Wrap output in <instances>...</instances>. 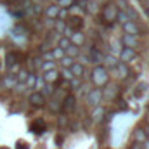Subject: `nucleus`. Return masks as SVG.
<instances>
[{
	"label": "nucleus",
	"mask_w": 149,
	"mask_h": 149,
	"mask_svg": "<svg viewBox=\"0 0 149 149\" xmlns=\"http://www.w3.org/2000/svg\"><path fill=\"white\" fill-rule=\"evenodd\" d=\"M92 81H94V85L97 88L108 85V81H109V70H106L102 64H97L94 68V71H92Z\"/></svg>",
	"instance_id": "1"
},
{
	"label": "nucleus",
	"mask_w": 149,
	"mask_h": 149,
	"mask_svg": "<svg viewBox=\"0 0 149 149\" xmlns=\"http://www.w3.org/2000/svg\"><path fill=\"white\" fill-rule=\"evenodd\" d=\"M118 7H116V2H108L104 7H102V12H101V17H102V21L106 23V24H111L116 21V14H118Z\"/></svg>",
	"instance_id": "2"
},
{
	"label": "nucleus",
	"mask_w": 149,
	"mask_h": 149,
	"mask_svg": "<svg viewBox=\"0 0 149 149\" xmlns=\"http://www.w3.org/2000/svg\"><path fill=\"white\" fill-rule=\"evenodd\" d=\"M87 104L88 106H92V108H95V106H99L101 102H102V90L101 88H92V90H88V94H87Z\"/></svg>",
	"instance_id": "3"
},
{
	"label": "nucleus",
	"mask_w": 149,
	"mask_h": 149,
	"mask_svg": "<svg viewBox=\"0 0 149 149\" xmlns=\"http://www.w3.org/2000/svg\"><path fill=\"white\" fill-rule=\"evenodd\" d=\"M123 31L125 33H128V35H135V37H142V35H146V31H142V28L135 23V21H125L123 24Z\"/></svg>",
	"instance_id": "4"
},
{
	"label": "nucleus",
	"mask_w": 149,
	"mask_h": 149,
	"mask_svg": "<svg viewBox=\"0 0 149 149\" xmlns=\"http://www.w3.org/2000/svg\"><path fill=\"white\" fill-rule=\"evenodd\" d=\"M28 102L33 106V108H42V106H45V102H47V99H45V95L42 94V92H31L30 94V97H28Z\"/></svg>",
	"instance_id": "5"
},
{
	"label": "nucleus",
	"mask_w": 149,
	"mask_h": 149,
	"mask_svg": "<svg viewBox=\"0 0 149 149\" xmlns=\"http://www.w3.org/2000/svg\"><path fill=\"white\" fill-rule=\"evenodd\" d=\"M104 61V54H102V50L99 49V47H92L90 50H88V63H92V64H101Z\"/></svg>",
	"instance_id": "6"
},
{
	"label": "nucleus",
	"mask_w": 149,
	"mask_h": 149,
	"mask_svg": "<svg viewBox=\"0 0 149 149\" xmlns=\"http://www.w3.org/2000/svg\"><path fill=\"white\" fill-rule=\"evenodd\" d=\"M74 108H76V97H74L73 94H68V95L63 99V106H61V111L66 114V113L74 111Z\"/></svg>",
	"instance_id": "7"
},
{
	"label": "nucleus",
	"mask_w": 149,
	"mask_h": 149,
	"mask_svg": "<svg viewBox=\"0 0 149 149\" xmlns=\"http://www.w3.org/2000/svg\"><path fill=\"white\" fill-rule=\"evenodd\" d=\"M47 106H49V109H50L52 113H59V111H61L63 101H61V97L57 95V92H54V94L49 97V101H47Z\"/></svg>",
	"instance_id": "8"
},
{
	"label": "nucleus",
	"mask_w": 149,
	"mask_h": 149,
	"mask_svg": "<svg viewBox=\"0 0 149 149\" xmlns=\"http://www.w3.org/2000/svg\"><path fill=\"white\" fill-rule=\"evenodd\" d=\"M121 43H123L125 47L137 49V47H141V37H135V35H128V33H125V35L121 37Z\"/></svg>",
	"instance_id": "9"
},
{
	"label": "nucleus",
	"mask_w": 149,
	"mask_h": 149,
	"mask_svg": "<svg viewBox=\"0 0 149 149\" xmlns=\"http://www.w3.org/2000/svg\"><path fill=\"white\" fill-rule=\"evenodd\" d=\"M135 57H137L135 49L123 47V49H121V52H120V59H121V63H125V64H128V63H130V61H134Z\"/></svg>",
	"instance_id": "10"
},
{
	"label": "nucleus",
	"mask_w": 149,
	"mask_h": 149,
	"mask_svg": "<svg viewBox=\"0 0 149 149\" xmlns=\"http://www.w3.org/2000/svg\"><path fill=\"white\" fill-rule=\"evenodd\" d=\"M45 83H50V85H56L57 81H61V76L57 70H50V71H45V74L42 76Z\"/></svg>",
	"instance_id": "11"
},
{
	"label": "nucleus",
	"mask_w": 149,
	"mask_h": 149,
	"mask_svg": "<svg viewBox=\"0 0 149 149\" xmlns=\"http://www.w3.org/2000/svg\"><path fill=\"white\" fill-rule=\"evenodd\" d=\"M68 26H70L73 31H81V28H83V19H81V16H71Z\"/></svg>",
	"instance_id": "12"
},
{
	"label": "nucleus",
	"mask_w": 149,
	"mask_h": 149,
	"mask_svg": "<svg viewBox=\"0 0 149 149\" xmlns=\"http://www.w3.org/2000/svg\"><path fill=\"white\" fill-rule=\"evenodd\" d=\"M45 130H47V123H45L42 118H38V120H35V121L31 123V132H33V134L40 135V134H43Z\"/></svg>",
	"instance_id": "13"
},
{
	"label": "nucleus",
	"mask_w": 149,
	"mask_h": 149,
	"mask_svg": "<svg viewBox=\"0 0 149 149\" xmlns=\"http://www.w3.org/2000/svg\"><path fill=\"white\" fill-rule=\"evenodd\" d=\"M70 42L76 45V47H81L83 43H85V35L81 33V31H73L71 33V37H70Z\"/></svg>",
	"instance_id": "14"
},
{
	"label": "nucleus",
	"mask_w": 149,
	"mask_h": 149,
	"mask_svg": "<svg viewBox=\"0 0 149 149\" xmlns=\"http://www.w3.org/2000/svg\"><path fill=\"white\" fill-rule=\"evenodd\" d=\"M114 70H116V74H118V78H121V80H125V78L130 74L128 64H125V63H118V66H116Z\"/></svg>",
	"instance_id": "15"
},
{
	"label": "nucleus",
	"mask_w": 149,
	"mask_h": 149,
	"mask_svg": "<svg viewBox=\"0 0 149 149\" xmlns=\"http://www.w3.org/2000/svg\"><path fill=\"white\" fill-rule=\"evenodd\" d=\"M45 16H47V19H57L59 17V5H56V3L49 5L45 9Z\"/></svg>",
	"instance_id": "16"
},
{
	"label": "nucleus",
	"mask_w": 149,
	"mask_h": 149,
	"mask_svg": "<svg viewBox=\"0 0 149 149\" xmlns=\"http://www.w3.org/2000/svg\"><path fill=\"white\" fill-rule=\"evenodd\" d=\"M104 113H106V109L102 108V104H99V106H95V108H92V120L94 121H101L102 120V116H104Z\"/></svg>",
	"instance_id": "17"
},
{
	"label": "nucleus",
	"mask_w": 149,
	"mask_h": 149,
	"mask_svg": "<svg viewBox=\"0 0 149 149\" xmlns=\"http://www.w3.org/2000/svg\"><path fill=\"white\" fill-rule=\"evenodd\" d=\"M70 70H71V74H73V76H76V78H81V76H83V73H85L83 64H81V63H76V61L73 63V66H71Z\"/></svg>",
	"instance_id": "18"
},
{
	"label": "nucleus",
	"mask_w": 149,
	"mask_h": 149,
	"mask_svg": "<svg viewBox=\"0 0 149 149\" xmlns=\"http://www.w3.org/2000/svg\"><path fill=\"white\" fill-rule=\"evenodd\" d=\"M17 61H19V54H16V52H9L5 56V66L7 68H12Z\"/></svg>",
	"instance_id": "19"
},
{
	"label": "nucleus",
	"mask_w": 149,
	"mask_h": 149,
	"mask_svg": "<svg viewBox=\"0 0 149 149\" xmlns=\"http://www.w3.org/2000/svg\"><path fill=\"white\" fill-rule=\"evenodd\" d=\"M102 63L106 64V66H104L106 70H109V68H111V70H114V68L118 66V61H116V56H104V61H102Z\"/></svg>",
	"instance_id": "20"
},
{
	"label": "nucleus",
	"mask_w": 149,
	"mask_h": 149,
	"mask_svg": "<svg viewBox=\"0 0 149 149\" xmlns=\"http://www.w3.org/2000/svg\"><path fill=\"white\" fill-rule=\"evenodd\" d=\"M64 56H68V57H71V59H74V57H78L80 56V47H76V45H70L66 50H64Z\"/></svg>",
	"instance_id": "21"
},
{
	"label": "nucleus",
	"mask_w": 149,
	"mask_h": 149,
	"mask_svg": "<svg viewBox=\"0 0 149 149\" xmlns=\"http://www.w3.org/2000/svg\"><path fill=\"white\" fill-rule=\"evenodd\" d=\"M134 141H135L137 144H142V142L146 141V134H144V130H142L141 127L134 130Z\"/></svg>",
	"instance_id": "22"
},
{
	"label": "nucleus",
	"mask_w": 149,
	"mask_h": 149,
	"mask_svg": "<svg viewBox=\"0 0 149 149\" xmlns=\"http://www.w3.org/2000/svg\"><path fill=\"white\" fill-rule=\"evenodd\" d=\"M64 28H66V21H64V19H56V21H54V30H56L57 33H63Z\"/></svg>",
	"instance_id": "23"
},
{
	"label": "nucleus",
	"mask_w": 149,
	"mask_h": 149,
	"mask_svg": "<svg viewBox=\"0 0 149 149\" xmlns=\"http://www.w3.org/2000/svg\"><path fill=\"white\" fill-rule=\"evenodd\" d=\"M50 54H52V59H54V61H59L61 57H64V50H63L61 47H54Z\"/></svg>",
	"instance_id": "24"
},
{
	"label": "nucleus",
	"mask_w": 149,
	"mask_h": 149,
	"mask_svg": "<svg viewBox=\"0 0 149 149\" xmlns=\"http://www.w3.org/2000/svg\"><path fill=\"white\" fill-rule=\"evenodd\" d=\"M74 3H76V0H57L56 5H59V9H70Z\"/></svg>",
	"instance_id": "25"
},
{
	"label": "nucleus",
	"mask_w": 149,
	"mask_h": 149,
	"mask_svg": "<svg viewBox=\"0 0 149 149\" xmlns=\"http://www.w3.org/2000/svg\"><path fill=\"white\" fill-rule=\"evenodd\" d=\"M59 63H61V66L63 68H71L74 63V59H71V57H68V56H64V57H61L59 59Z\"/></svg>",
	"instance_id": "26"
},
{
	"label": "nucleus",
	"mask_w": 149,
	"mask_h": 149,
	"mask_svg": "<svg viewBox=\"0 0 149 149\" xmlns=\"http://www.w3.org/2000/svg\"><path fill=\"white\" fill-rule=\"evenodd\" d=\"M116 88H118V87L109 85V87L106 88V92H102V97H106V99H113V97H114V92H116Z\"/></svg>",
	"instance_id": "27"
},
{
	"label": "nucleus",
	"mask_w": 149,
	"mask_h": 149,
	"mask_svg": "<svg viewBox=\"0 0 149 149\" xmlns=\"http://www.w3.org/2000/svg\"><path fill=\"white\" fill-rule=\"evenodd\" d=\"M70 45H71V42H70V38L68 37H61L59 38V42H57V47H61L63 50H66Z\"/></svg>",
	"instance_id": "28"
},
{
	"label": "nucleus",
	"mask_w": 149,
	"mask_h": 149,
	"mask_svg": "<svg viewBox=\"0 0 149 149\" xmlns=\"http://www.w3.org/2000/svg\"><path fill=\"white\" fill-rule=\"evenodd\" d=\"M116 21H118L120 24H123L125 21H128V16L125 14V10H118V14H116Z\"/></svg>",
	"instance_id": "29"
},
{
	"label": "nucleus",
	"mask_w": 149,
	"mask_h": 149,
	"mask_svg": "<svg viewBox=\"0 0 149 149\" xmlns=\"http://www.w3.org/2000/svg\"><path fill=\"white\" fill-rule=\"evenodd\" d=\"M42 70H43V71L56 70V63H54V61H45V63H42Z\"/></svg>",
	"instance_id": "30"
},
{
	"label": "nucleus",
	"mask_w": 149,
	"mask_h": 149,
	"mask_svg": "<svg viewBox=\"0 0 149 149\" xmlns=\"http://www.w3.org/2000/svg\"><path fill=\"white\" fill-rule=\"evenodd\" d=\"M35 80H37V74L30 73V74H28V78H26V81H24V83H26L24 87H28V88H30V87H33V85H35Z\"/></svg>",
	"instance_id": "31"
},
{
	"label": "nucleus",
	"mask_w": 149,
	"mask_h": 149,
	"mask_svg": "<svg viewBox=\"0 0 149 149\" xmlns=\"http://www.w3.org/2000/svg\"><path fill=\"white\" fill-rule=\"evenodd\" d=\"M97 5H99V3H95V2H90V3L85 7V10H87V12H90V14H97Z\"/></svg>",
	"instance_id": "32"
},
{
	"label": "nucleus",
	"mask_w": 149,
	"mask_h": 149,
	"mask_svg": "<svg viewBox=\"0 0 149 149\" xmlns=\"http://www.w3.org/2000/svg\"><path fill=\"white\" fill-rule=\"evenodd\" d=\"M54 92H56V90H54V87H52L50 83H47V85L43 87V92H42V94H43V95H47V97H50Z\"/></svg>",
	"instance_id": "33"
},
{
	"label": "nucleus",
	"mask_w": 149,
	"mask_h": 149,
	"mask_svg": "<svg viewBox=\"0 0 149 149\" xmlns=\"http://www.w3.org/2000/svg\"><path fill=\"white\" fill-rule=\"evenodd\" d=\"M42 63H43V61H42L40 57H35V59L31 61V68H33V70H40V68H42Z\"/></svg>",
	"instance_id": "34"
},
{
	"label": "nucleus",
	"mask_w": 149,
	"mask_h": 149,
	"mask_svg": "<svg viewBox=\"0 0 149 149\" xmlns=\"http://www.w3.org/2000/svg\"><path fill=\"white\" fill-rule=\"evenodd\" d=\"M28 71H21V73H19V76H17V78H16V81H17V83H19V81H21V83H24V81H26V78H28Z\"/></svg>",
	"instance_id": "35"
},
{
	"label": "nucleus",
	"mask_w": 149,
	"mask_h": 149,
	"mask_svg": "<svg viewBox=\"0 0 149 149\" xmlns=\"http://www.w3.org/2000/svg\"><path fill=\"white\" fill-rule=\"evenodd\" d=\"M71 87H73V88H80V87H81V78L73 76V78H71Z\"/></svg>",
	"instance_id": "36"
},
{
	"label": "nucleus",
	"mask_w": 149,
	"mask_h": 149,
	"mask_svg": "<svg viewBox=\"0 0 149 149\" xmlns=\"http://www.w3.org/2000/svg\"><path fill=\"white\" fill-rule=\"evenodd\" d=\"M61 73H63V76H64L66 80H71V78H73V74H71V70H70V68H63Z\"/></svg>",
	"instance_id": "37"
},
{
	"label": "nucleus",
	"mask_w": 149,
	"mask_h": 149,
	"mask_svg": "<svg viewBox=\"0 0 149 149\" xmlns=\"http://www.w3.org/2000/svg\"><path fill=\"white\" fill-rule=\"evenodd\" d=\"M33 12H35L37 16H40V14L43 12V9H42V5H40V3H35V2H33Z\"/></svg>",
	"instance_id": "38"
},
{
	"label": "nucleus",
	"mask_w": 149,
	"mask_h": 149,
	"mask_svg": "<svg viewBox=\"0 0 149 149\" xmlns=\"http://www.w3.org/2000/svg\"><path fill=\"white\" fill-rule=\"evenodd\" d=\"M35 88H42L43 87V78L42 76H37V80H35V85H33Z\"/></svg>",
	"instance_id": "39"
},
{
	"label": "nucleus",
	"mask_w": 149,
	"mask_h": 149,
	"mask_svg": "<svg viewBox=\"0 0 149 149\" xmlns=\"http://www.w3.org/2000/svg\"><path fill=\"white\" fill-rule=\"evenodd\" d=\"M66 123H68V118H66V114H61V116H59V125H61V127H64Z\"/></svg>",
	"instance_id": "40"
},
{
	"label": "nucleus",
	"mask_w": 149,
	"mask_h": 149,
	"mask_svg": "<svg viewBox=\"0 0 149 149\" xmlns=\"http://www.w3.org/2000/svg\"><path fill=\"white\" fill-rule=\"evenodd\" d=\"M16 149H28V144H26V142H17Z\"/></svg>",
	"instance_id": "41"
},
{
	"label": "nucleus",
	"mask_w": 149,
	"mask_h": 149,
	"mask_svg": "<svg viewBox=\"0 0 149 149\" xmlns=\"http://www.w3.org/2000/svg\"><path fill=\"white\" fill-rule=\"evenodd\" d=\"M141 146H142V149H149V141L146 139V141H144V142H142Z\"/></svg>",
	"instance_id": "42"
},
{
	"label": "nucleus",
	"mask_w": 149,
	"mask_h": 149,
	"mask_svg": "<svg viewBox=\"0 0 149 149\" xmlns=\"http://www.w3.org/2000/svg\"><path fill=\"white\" fill-rule=\"evenodd\" d=\"M144 134H146V139L149 141V125H146V128H144Z\"/></svg>",
	"instance_id": "43"
},
{
	"label": "nucleus",
	"mask_w": 149,
	"mask_h": 149,
	"mask_svg": "<svg viewBox=\"0 0 149 149\" xmlns=\"http://www.w3.org/2000/svg\"><path fill=\"white\" fill-rule=\"evenodd\" d=\"M130 149H142V146H141V144H137V142H135V144H134V146H132V148Z\"/></svg>",
	"instance_id": "44"
},
{
	"label": "nucleus",
	"mask_w": 149,
	"mask_h": 149,
	"mask_svg": "<svg viewBox=\"0 0 149 149\" xmlns=\"http://www.w3.org/2000/svg\"><path fill=\"white\" fill-rule=\"evenodd\" d=\"M144 5H146V10H148V14H149V0H146V2H144Z\"/></svg>",
	"instance_id": "45"
},
{
	"label": "nucleus",
	"mask_w": 149,
	"mask_h": 149,
	"mask_svg": "<svg viewBox=\"0 0 149 149\" xmlns=\"http://www.w3.org/2000/svg\"><path fill=\"white\" fill-rule=\"evenodd\" d=\"M148 125H149V114H148Z\"/></svg>",
	"instance_id": "46"
},
{
	"label": "nucleus",
	"mask_w": 149,
	"mask_h": 149,
	"mask_svg": "<svg viewBox=\"0 0 149 149\" xmlns=\"http://www.w3.org/2000/svg\"><path fill=\"white\" fill-rule=\"evenodd\" d=\"M0 149H7V148H0Z\"/></svg>",
	"instance_id": "47"
},
{
	"label": "nucleus",
	"mask_w": 149,
	"mask_h": 149,
	"mask_svg": "<svg viewBox=\"0 0 149 149\" xmlns=\"http://www.w3.org/2000/svg\"><path fill=\"white\" fill-rule=\"evenodd\" d=\"M0 78H2V76H0Z\"/></svg>",
	"instance_id": "48"
}]
</instances>
